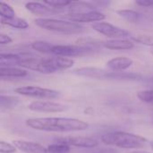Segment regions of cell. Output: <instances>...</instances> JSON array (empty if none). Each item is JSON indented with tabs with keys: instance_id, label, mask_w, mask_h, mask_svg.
I'll list each match as a JSON object with an SVG mask.
<instances>
[{
	"instance_id": "obj_11",
	"label": "cell",
	"mask_w": 153,
	"mask_h": 153,
	"mask_svg": "<svg viewBox=\"0 0 153 153\" xmlns=\"http://www.w3.org/2000/svg\"><path fill=\"white\" fill-rule=\"evenodd\" d=\"M68 21L76 22V23H83V22H102L105 20L106 16L104 13L98 12V11H93V12H89L85 13H81V14H75V15H68L67 16Z\"/></svg>"
},
{
	"instance_id": "obj_33",
	"label": "cell",
	"mask_w": 153,
	"mask_h": 153,
	"mask_svg": "<svg viewBox=\"0 0 153 153\" xmlns=\"http://www.w3.org/2000/svg\"><path fill=\"white\" fill-rule=\"evenodd\" d=\"M96 153H109V152H96Z\"/></svg>"
},
{
	"instance_id": "obj_6",
	"label": "cell",
	"mask_w": 153,
	"mask_h": 153,
	"mask_svg": "<svg viewBox=\"0 0 153 153\" xmlns=\"http://www.w3.org/2000/svg\"><path fill=\"white\" fill-rule=\"evenodd\" d=\"M91 28L95 31L102 35H105L108 38H110L111 39H124L130 35V32L127 31L126 30L115 26L107 22H99L92 23Z\"/></svg>"
},
{
	"instance_id": "obj_20",
	"label": "cell",
	"mask_w": 153,
	"mask_h": 153,
	"mask_svg": "<svg viewBox=\"0 0 153 153\" xmlns=\"http://www.w3.org/2000/svg\"><path fill=\"white\" fill-rule=\"evenodd\" d=\"M141 76L134 73L126 72H108L106 79H117V80H134Z\"/></svg>"
},
{
	"instance_id": "obj_4",
	"label": "cell",
	"mask_w": 153,
	"mask_h": 153,
	"mask_svg": "<svg viewBox=\"0 0 153 153\" xmlns=\"http://www.w3.org/2000/svg\"><path fill=\"white\" fill-rule=\"evenodd\" d=\"M35 24L41 29L49 31L60 32L65 34H75L83 31V27L71 21H64L51 18H39L34 21Z\"/></svg>"
},
{
	"instance_id": "obj_1",
	"label": "cell",
	"mask_w": 153,
	"mask_h": 153,
	"mask_svg": "<svg viewBox=\"0 0 153 153\" xmlns=\"http://www.w3.org/2000/svg\"><path fill=\"white\" fill-rule=\"evenodd\" d=\"M26 125L43 132H75L88 129L89 125L80 119L67 117H35L26 120Z\"/></svg>"
},
{
	"instance_id": "obj_3",
	"label": "cell",
	"mask_w": 153,
	"mask_h": 153,
	"mask_svg": "<svg viewBox=\"0 0 153 153\" xmlns=\"http://www.w3.org/2000/svg\"><path fill=\"white\" fill-rule=\"evenodd\" d=\"M101 142L108 146L120 149H141L147 143L144 137L126 132H111L101 136Z\"/></svg>"
},
{
	"instance_id": "obj_23",
	"label": "cell",
	"mask_w": 153,
	"mask_h": 153,
	"mask_svg": "<svg viewBox=\"0 0 153 153\" xmlns=\"http://www.w3.org/2000/svg\"><path fill=\"white\" fill-rule=\"evenodd\" d=\"M0 15L1 18H13L15 16V12L9 4L4 2H0Z\"/></svg>"
},
{
	"instance_id": "obj_9",
	"label": "cell",
	"mask_w": 153,
	"mask_h": 153,
	"mask_svg": "<svg viewBox=\"0 0 153 153\" xmlns=\"http://www.w3.org/2000/svg\"><path fill=\"white\" fill-rule=\"evenodd\" d=\"M57 143H65L67 145L74 146V147H79V148H95L99 145L98 141H96L93 138L91 137H83V136H67L56 139Z\"/></svg>"
},
{
	"instance_id": "obj_35",
	"label": "cell",
	"mask_w": 153,
	"mask_h": 153,
	"mask_svg": "<svg viewBox=\"0 0 153 153\" xmlns=\"http://www.w3.org/2000/svg\"><path fill=\"white\" fill-rule=\"evenodd\" d=\"M47 153H48V151H47Z\"/></svg>"
},
{
	"instance_id": "obj_22",
	"label": "cell",
	"mask_w": 153,
	"mask_h": 153,
	"mask_svg": "<svg viewBox=\"0 0 153 153\" xmlns=\"http://www.w3.org/2000/svg\"><path fill=\"white\" fill-rule=\"evenodd\" d=\"M70 146L62 143H56L54 144H50L48 148L47 151L48 153H69L70 152Z\"/></svg>"
},
{
	"instance_id": "obj_16",
	"label": "cell",
	"mask_w": 153,
	"mask_h": 153,
	"mask_svg": "<svg viewBox=\"0 0 153 153\" xmlns=\"http://www.w3.org/2000/svg\"><path fill=\"white\" fill-rule=\"evenodd\" d=\"M74 74L82 76H87L91 78H99V79H106V76L108 72L104 71L102 69H99L96 67H82L74 71Z\"/></svg>"
},
{
	"instance_id": "obj_24",
	"label": "cell",
	"mask_w": 153,
	"mask_h": 153,
	"mask_svg": "<svg viewBox=\"0 0 153 153\" xmlns=\"http://www.w3.org/2000/svg\"><path fill=\"white\" fill-rule=\"evenodd\" d=\"M43 3L46 4L47 5L54 8V9L59 10V9L64 8V7H68L71 4L72 1H66V0H50V1H44Z\"/></svg>"
},
{
	"instance_id": "obj_21",
	"label": "cell",
	"mask_w": 153,
	"mask_h": 153,
	"mask_svg": "<svg viewBox=\"0 0 153 153\" xmlns=\"http://www.w3.org/2000/svg\"><path fill=\"white\" fill-rule=\"evenodd\" d=\"M53 47H54L53 44L47 42V41H42V40H38L31 44V48L34 50L42 54H51Z\"/></svg>"
},
{
	"instance_id": "obj_31",
	"label": "cell",
	"mask_w": 153,
	"mask_h": 153,
	"mask_svg": "<svg viewBox=\"0 0 153 153\" xmlns=\"http://www.w3.org/2000/svg\"><path fill=\"white\" fill-rule=\"evenodd\" d=\"M126 153H151L148 152H143V151H132V152H127Z\"/></svg>"
},
{
	"instance_id": "obj_18",
	"label": "cell",
	"mask_w": 153,
	"mask_h": 153,
	"mask_svg": "<svg viewBox=\"0 0 153 153\" xmlns=\"http://www.w3.org/2000/svg\"><path fill=\"white\" fill-rule=\"evenodd\" d=\"M27 71L24 69L17 67H0V76L1 78H10V77H24L27 75Z\"/></svg>"
},
{
	"instance_id": "obj_12",
	"label": "cell",
	"mask_w": 153,
	"mask_h": 153,
	"mask_svg": "<svg viewBox=\"0 0 153 153\" xmlns=\"http://www.w3.org/2000/svg\"><path fill=\"white\" fill-rule=\"evenodd\" d=\"M13 144L16 147V149L25 153H47V148L37 143L23 140H15L13 142Z\"/></svg>"
},
{
	"instance_id": "obj_2",
	"label": "cell",
	"mask_w": 153,
	"mask_h": 153,
	"mask_svg": "<svg viewBox=\"0 0 153 153\" xmlns=\"http://www.w3.org/2000/svg\"><path fill=\"white\" fill-rule=\"evenodd\" d=\"M74 64V60L68 57L56 56L49 58L24 57L19 66L36 71L41 74H54L59 71H64L71 68Z\"/></svg>"
},
{
	"instance_id": "obj_10",
	"label": "cell",
	"mask_w": 153,
	"mask_h": 153,
	"mask_svg": "<svg viewBox=\"0 0 153 153\" xmlns=\"http://www.w3.org/2000/svg\"><path fill=\"white\" fill-rule=\"evenodd\" d=\"M25 7L29 12L32 13L35 15L42 16V18L45 16L55 15L59 13V10L54 9L44 3L39 2H29L25 4Z\"/></svg>"
},
{
	"instance_id": "obj_7",
	"label": "cell",
	"mask_w": 153,
	"mask_h": 153,
	"mask_svg": "<svg viewBox=\"0 0 153 153\" xmlns=\"http://www.w3.org/2000/svg\"><path fill=\"white\" fill-rule=\"evenodd\" d=\"M91 50L89 47L76 45H54L51 54L62 57H73L84 55Z\"/></svg>"
},
{
	"instance_id": "obj_25",
	"label": "cell",
	"mask_w": 153,
	"mask_h": 153,
	"mask_svg": "<svg viewBox=\"0 0 153 153\" xmlns=\"http://www.w3.org/2000/svg\"><path fill=\"white\" fill-rule=\"evenodd\" d=\"M132 39L135 43H139V44H142V45L153 47V36L139 35V36H136V37H133Z\"/></svg>"
},
{
	"instance_id": "obj_28",
	"label": "cell",
	"mask_w": 153,
	"mask_h": 153,
	"mask_svg": "<svg viewBox=\"0 0 153 153\" xmlns=\"http://www.w3.org/2000/svg\"><path fill=\"white\" fill-rule=\"evenodd\" d=\"M16 152V147L13 144L8 143L6 142H0V152L1 153H14Z\"/></svg>"
},
{
	"instance_id": "obj_5",
	"label": "cell",
	"mask_w": 153,
	"mask_h": 153,
	"mask_svg": "<svg viewBox=\"0 0 153 153\" xmlns=\"http://www.w3.org/2000/svg\"><path fill=\"white\" fill-rule=\"evenodd\" d=\"M15 93H18L22 96L37 98V99H47L53 100L56 99L59 96V92L54 90L41 88L39 86H22L18 87L14 90Z\"/></svg>"
},
{
	"instance_id": "obj_32",
	"label": "cell",
	"mask_w": 153,
	"mask_h": 153,
	"mask_svg": "<svg viewBox=\"0 0 153 153\" xmlns=\"http://www.w3.org/2000/svg\"><path fill=\"white\" fill-rule=\"evenodd\" d=\"M151 147H152V149L153 150V141H152V142H151Z\"/></svg>"
},
{
	"instance_id": "obj_30",
	"label": "cell",
	"mask_w": 153,
	"mask_h": 153,
	"mask_svg": "<svg viewBox=\"0 0 153 153\" xmlns=\"http://www.w3.org/2000/svg\"><path fill=\"white\" fill-rule=\"evenodd\" d=\"M136 4L144 7H153V0H140L135 2Z\"/></svg>"
},
{
	"instance_id": "obj_29",
	"label": "cell",
	"mask_w": 153,
	"mask_h": 153,
	"mask_svg": "<svg viewBox=\"0 0 153 153\" xmlns=\"http://www.w3.org/2000/svg\"><path fill=\"white\" fill-rule=\"evenodd\" d=\"M11 42H12V39L8 35H5L4 33H1L0 34V44L2 46L7 45V44L11 43Z\"/></svg>"
},
{
	"instance_id": "obj_19",
	"label": "cell",
	"mask_w": 153,
	"mask_h": 153,
	"mask_svg": "<svg viewBox=\"0 0 153 153\" xmlns=\"http://www.w3.org/2000/svg\"><path fill=\"white\" fill-rule=\"evenodd\" d=\"M1 23L15 28V29H20V30H25L29 27V23L26 22V20L20 18V17H13V18H1Z\"/></svg>"
},
{
	"instance_id": "obj_26",
	"label": "cell",
	"mask_w": 153,
	"mask_h": 153,
	"mask_svg": "<svg viewBox=\"0 0 153 153\" xmlns=\"http://www.w3.org/2000/svg\"><path fill=\"white\" fill-rule=\"evenodd\" d=\"M137 98L143 102L153 104V90L142 91L137 93Z\"/></svg>"
},
{
	"instance_id": "obj_17",
	"label": "cell",
	"mask_w": 153,
	"mask_h": 153,
	"mask_svg": "<svg viewBox=\"0 0 153 153\" xmlns=\"http://www.w3.org/2000/svg\"><path fill=\"white\" fill-rule=\"evenodd\" d=\"M117 14L121 16L122 18L127 20L130 22H143L146 18V16L139 12L133 11V10H118Z\"/></svg>"
},
{
	"instance_id": "obj_27",
	"label": "cell",
	"mask_w": 153,
	"mask_h": 153,
	"mask_svg": "<svg viewBox=\"0 0 153 153\" xmlns=\"http://www.w3.org/2000/svg\"><path fill=\"white\" fill-rule=\"evenodd\" d=\"M1 106L2 108H10L12 106H15L16 102H18V99L14 98V97H11V96H4V95H1Z\"/></svg>"
},
{
	"instance_id": "obj_14",
	"label": "cell",
	"mask_w": 153,
	"mask_h": 153,
	"mask_svg": "<svg viewBox=\"0 0 153 153\" xmlns=\"http://www.w3.org/2000/svg\"><path fill=\"white\" fill-rule=\"evenodd\" d=\"M103 46L111 50H129L134 48V43L132 40L126 39H109L103 43Z\"/></svg>"
},
{
	"instance_id": "obj_34",
	"label": "cell",
	"mask_w": 153,
	"mask_h": 153,
	"mask_svg": "<svg viewBox=\"0 0 153 153\" xmlns=\"http://www.w3.org/2000/svg\"><path fill=\"white\" fill-rule=\"evenodd\" d=\"M151 53H152V55H153V48H152V50H151Z\"/></svg>"
},
{
	"instance_id": "obj_13",
	"label": "cell",
	"mask_w": 153,
	"mask_h": 153,
	"mask_svg": "<svg viewBox=\"0 0 153 153\" xmlns=\"http://www.w3.org/2000/svg\"><path fill=\"white\" fill-rule=\"evenodd\" d=\"M134 61L126 56H117L110 59L107 63V66L108 69L112 70L113 72H122L128 69Z\"/></svg>"
},
{
	"instance_id": "obj_15",
	"label": "cell",
	"mask_w": 153,
	"mask_h": 153,
	"mask_svg": "<svg viewBox=\"0 0 153 153\" xmlns=\"http://www.w3.org/2000/svg\"><path fill=\"white\" fill-rule=\"evenodd\" d=\"M69 15H75V14H81V13H85L89 12H93L97 11L96 7L91 4V3L88 2H72L71 4L67 7Z\"/></svg>"
},
{
	"instance_id": "obj_8",
	"label": "cell",
	"mask_w": 153,
	"mask_h": 153,
	"mask_svg": "<svg viewBox=\"0 0 153 153\" xmlns=\"http://www.w3.org/2000/svg\"><path fill=\"white\" fill-rule=\"evenodd\" d=\"M29 109L35 112H43V113H60L66 109V106L48 100H36L32 101L29 105Z\"/></svg>"
}]
</instances>
